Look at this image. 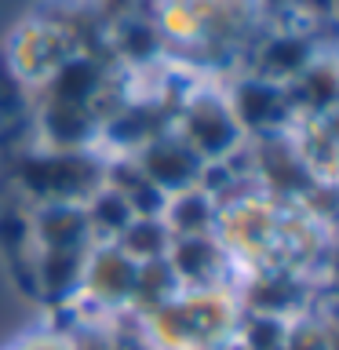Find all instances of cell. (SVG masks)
<instances>
[{
  "instance_id": "1",
  "label": "cell",
  "mask_w": 339,
  "mask_h": 350,
  "mask_svg": "<svg viewBox=\"0 0 339 350\" xmlns=\"http://www.w3.org/2000/svg\"><path fill=\"white\" fill-rule=\"evenodd\" d=\"M139 267L117 241H106L87 252L84 267H81V292L87 299H95L98 306H117L124 299H135V284H139Z\"/></svg>"
},
{
  "instance_id": "2",
  "label": "cell",
  "mask_w": 339,
  "mask_h": 350,
  "mask_svg": "<svg viewBox=\"0 0 339 350\" xmlns=\"http://www.w3.org/2000/svg\"><path fill=\"white\" fill-rule=\"evenodd\" d=\"M18 350H77L70 339H59V336H33L29 343H22Z\"/></svg>"
}]
</instances>
